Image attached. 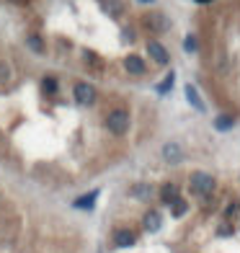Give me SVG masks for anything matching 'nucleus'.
I'll return each mask as SVG.
<instances>
[{
	"mask_svg": "<svg viewBox=\"0 0 240 253\" xmlns=\"http://www.w3.org/2000/svg\"><path fill=\"white\" fill-rule=\"evenodd\" d=\"M106 129L111 134H117V137L127 134L129 132V114L124 111V109H117V111L106 114Z\"/></svg>",
	"mask_w": 240,
	"mask_h": 253,
	"instance_id": "f257e3e1",
	"label": "nucleus"
},
{
	"mask_svg": "<svg viewBox=\"0 0 240 253\" xmlns=\"http://www.w3.org/2000/svg\"><path fill=\"white\" fill-rule=\"evenodd\" d=\"M189 186H191L194 194H199V197H207V194H212V189H214V178H212L209 173H204V170H197V173L191 176Z\"/></svg>",
	"mask_w": 240,
	"mask_h": 253,
	"instance_id": "f03ea898",
	"label": "nucleus"
},
{
	"mask_svg": "<svg viewBox=\"0 0 240 253\" xmlns=\"http://www.w3.org/2000/svg\"><path fill=\"white\" fill-rule=\"evenodd\" d=\"M73 93H75V101L83 103V106H90V103L96 101V88L90 83H78Z\"/></svg>",
	"mask_w": 240,
	"mask_h": 253,
	"instance_id": "7ed1b4c3",
	"label": "nucleus"
},
{
	"mask_svg": "<svg viewBox=\"0 0 240 253\" xmlns=\"http://www.w3.org/2000/svg\"><path fill=\"white\" fill-rule=\"evenodd\" d=\"M147 52H150V57L158 65H168L170 62V54H168V49L160 42H147Z\"/></svg>",
	"mask_w": 240,
	"mask_h": 253,
	"instance_id": "20e7f679",
	"label": "nucleus"
},
{
	"mask_svg": "<svg viewBox=\"0 0 240 253\" xmlns=\"http://www.w3.org/2000/svg\"><path fill=\"white\" fill-rule=\"evenodd\" d=\"M114 243H117V248H129V246L137 243V238H134L132 230H117V233H114Z\"/></svg>",
	"mask_w": 240,
	"mask_h": 253,
	"instance_id": "39448f33",
	"label": "nucleus"
},
{
	"mask_svg": "<svg viewBox=\"0 0 240 253\" xmlns=\"http://www.w3.org/2000/svg\"><path fill=\"white\" fill-rule=\"evenodd\" d=\"M163 158L170 160V163H178V160L184 158V150H181L178 142H165L163 145Z\"/></svg>",
	"mask_w": 240,
	"mask_h": 253,
	"instance_id": "423d86ee",
	"label": "nucleus"
},
{
	"mask_svg": "<svg viewBox=\"0 0 240 253\" xmlns=\"http://www.w3.org/2000/svg\"><path fill=\"white\" fill-rule=\"evenodd\" d=\"M124 67H127L129 75H145V62L137 54H129L127 60H124Z\"/></svg>",
	"mask_w": 240,
	"mask_h": 253,
	"instance_id": "0eeeda50",
	"label": "nucleus"
},
{
	"mask_svg": "<svg viewBox=\"0 0 240 253\" xmlns=\"http://www.w3.org/2000/svg\"><path fill=\"white\" fill-rule=\"evenodd\" d=\"M145 24L150 26L153 31H165V29L170 26V24H168V18H165L163 13H150V16L145 18Z\"/></svg>",
	"mask_w": 240,
	"mask_h": 253,
	"instance_id": "6e6552de",
	"label": "nucleus"
},
{
	"mask_svg": "<svg viewBox=\"0 0 240 253\" xmlns=\"http://www.w3.org/2000/svg\"><path fill=\"white\" fill-rule=\"evenodd\" d=\"M142 225H145V230H147V233H158V230H160V225H163V222H160V214L155 212V210H150V212H147L145 217H142Z\"/></svg>",
	"mask_w": 240,
	"mask_h": 253,
	"instance_id": "1a4fd4ad",
	"label": "nucleus"
},
{
	"mask_svg": "<svg viewBox=\"0 0 240 253\" xmlns=\"http://www.w3.org/2000/svg\"><path fill=\"white\" fill-rule=\"evenodd\" d=\"M184 90H186V98H189V103H191L194 109H197V111H207V106H204V101L199 98V93H197V88H194L191 83H189V85H186Z\"/></svg>",
	"mask_w": 240,
	"mask_h": 253,
	"instance_id": "9d476101",
	"label": "nucleus"
},
{
	"mask_svg": "<svg viewBox=\"0 0 240 253\" xmlns=\"http://www.w3.org/2000/svg\"><path fill=\"white\" fill-rule=\"evenodd\" d=\"M129 194H132V197H137L140 202H147V199L153 197V189L147 186V183H134V186L129 189Z\"/></svg>",
	"mask_w": 240,
	"mask_h": 253,
	"instance_id": "9b49d317",
	"label": "nucleus"
},
{
	"mask_svg": "<svg viewBox=\"0 0 240 253\" xmlns=\"http://www.w3.org/2000/svg\"><path fill=\"white\" fill-rule=\"evenodd\" d=\"M96 197H98V189L90 191V194H83V197H78V199H75V207H78V210H93Z\"/></svg>",
	"mask_w": 240,
	"mask_h": 253,
	"instance_id": "f8f14e48",
	"label": "nucleus"
},
{
	"mask_svg": "<svg viewBox=\"0 0 240 253\" xmlns=\"http://www.w3.org/2000/svg\"><path fill=\"white\" fill-rule=\"evenodd\" d=\"M160 199H163L165 204H170L173 199H178V186H176V183H165V186L160 189Z\"/></svg>",
	"mask_w": 240,
	"mask_h": 253,
	"instance_id": "ddd939ff",
	"label": "nucleus"
},
{
	"mask_svg": "<svg viewBox=\"0 0 240 253\" xmlns=\"http://www.w3.org/2000/svg\"><path fill=\"white\" fill-rule=\"evenodd\" d=\"M233 124H235V117L233 114H220V117L214 119V126L220 132H225V129H233Z\"/></svg>",
	"mask_w": 240,
	"mask_h": 253,
	"instance_id": "4468645a",
	"label": "nucleus"
},
{
	"mask_svg": "<svg viewBox=\"0 0 240 253\" xmlns=\"http://www.w3.org/2000/svg\"><path fill=\"white\" fill-rule=\"evenodd\" d=\"M168 207H170V214H173V217H184L186 210H189V204H186L184 199H173Z\"/></svg>",
	"mask_w": 240,
	"mask_h": 253,
	"instance_id": "2eb2a0df",
	"label": "nucleus"
},
{
	"mask_svg": "<svg viewBox=\"0 0 240 253\" xmlns=\"http://www.w3.org/2000/svg\"><path fill=\"white\" fill-rule=\"evenodd\" d=\"M106 10H109L114 18H119V16L124 13V5L119 3V0H106Z\"/></svg>",
	"mask_w": 240,
	"mask_h": 253,
	"instance_id": "dca6fc26",
	"label": "nucleus"
},
{
	"mask_svg": "<svg viewBox=\"0 0 240 253\" xmlns=\"http://www.w3.org/2000/svg\"><path fill=\"white\" fill-rule=\"evenodd\" d=\"M26 44H29V47H31L34 52H39V54L44 52V42L37 37V34H29V37H26Z\"/></svg>",
	"mask_w": 240,
	"mask_h": 253,
	"instance_id": "f3484780",
	"label": "nucleus"
},
{
	"mask_svg": "<svg viewBox=\"0 0 240 253\" xmlns=\"http://www.w3.org/2000/svg\"><path fill=\"white\" fill-rule=\"evenodd\" d=\"M173 80H176V78H173V73H170V75H165V80H163V83L158 85V93H160V96H165L168 90L173 88Z\"/></svg>",
	"mask_w": 240,
	"mask_h": 253,
	"instance_id": "a211bd4d",
	"label": "nucleus"
},
{
	"mask_svg": "<svg viewBox=\"0 0 240 253\" xmlns=\"http://www.w3.org/2000/svg\"><path fill=\"white\" fill-rule=\"evenodd\" d=\"M41 88H44V93H57V80L54 78H44Z\"/></svg>",
	"mask_w": 240,
	"mask_h": 253,
	"instance_id": "6ab92c4d",
	"label": "nucleus"
},
{
	"mask_svg": "<svg viewBox=\"0 0 240 253\" xmlns=\"http://www.w3.org/2000/svg\"><path fill=\"white\" fill-rule=\"evenodd\" d=\"M5 80H10V65L0 60V83H5Z\"/></svg>",
	"mask_w": 240,
	"mask_h": 253,
	"instance_id": "aec40b11",
	"label": "nucleus"
},
{
	"mask_svg": "<svg viewBox=\"0 0 240 253\" xmlns=\"http://www.w3.org/2000/svg\"><path fill=\"white\" fill-rule=\"evenodd\" d=\"M184 49L191 54V52H197V39L194 37H186V42H184Z\"/></svg>",
	"mask_w": 240,
	"mask_h": 253,
	"instance_id": "412c9836",
	"label": "nucleus"
},
{
	"mask_svg": "<svg viewBox=\"0 0 240 253\" xmlns=\"http://www.w3.org/2000/svg\"><path fill=\"white\" fill-rule=\"evenodd\" d=\"M238 210H240V204H238V202H233L230 207H227V217H233V214H238Z\"/></svg>",
	"mask_w": 240,
	"mask_h": 253,
	"instance_id": "4be33fe9",
	"label": "nucleus"
},
{
	"mask_svg": "<svg viewBox=\"0 0 240 253\" xmlns=\"http://www.w3.org/2000/svg\"><path fill=\"white\" fill-rule=\"evenodd\" d=\"M85 62H93V65H98V60H96V52H88V49H85Z\"/></svg>",
	"mask_w": 240,
	"mask_h": 253,
	"instance_id": "5701e85b",
	"label": "nucleus"
},
{
	"mask_svg": "<svg viewBox=\"0 0 240 253\" xmlns=\"http://www.w3.org/2000/svg\"><path fill=\"white\" fill-rule=\"evenodd\" d=\"M142 3H153V0H142Z\"/></svg>",
	"mask_w": 240,
	"mask_h": 253,
	"instance_id": "b1692460",
	"label": "nucleus"
},
{
	"mask_svg": "<svg viewBox=\"0 0 240 253\" xmlns=\"http://www.w3.org/2000/svg\"><path fill=\"white\" fill-rule=\"evenodd\" d=\"M199 3H209V0H199Z\"/></svg>",
	"mask_w": 240,
	"mask_h": 253,
	"instance_id": "393cba45",
	"label": "nucleus"
},
{
	"mask_svg": "<svg viewBox=\"0 0 240 253\" xmlns=\"http://www.w3.org/2000/svg\"><path fill=\"white\" fill-rule=\"evenodd\" d=\"M16 3H24V0H16Z\"/></svg>",
	"mask_w": 240,
	"mask_h": 253,
	"instance_id": "a878e982",
	"label": "nucleus"
}]
</instances>
